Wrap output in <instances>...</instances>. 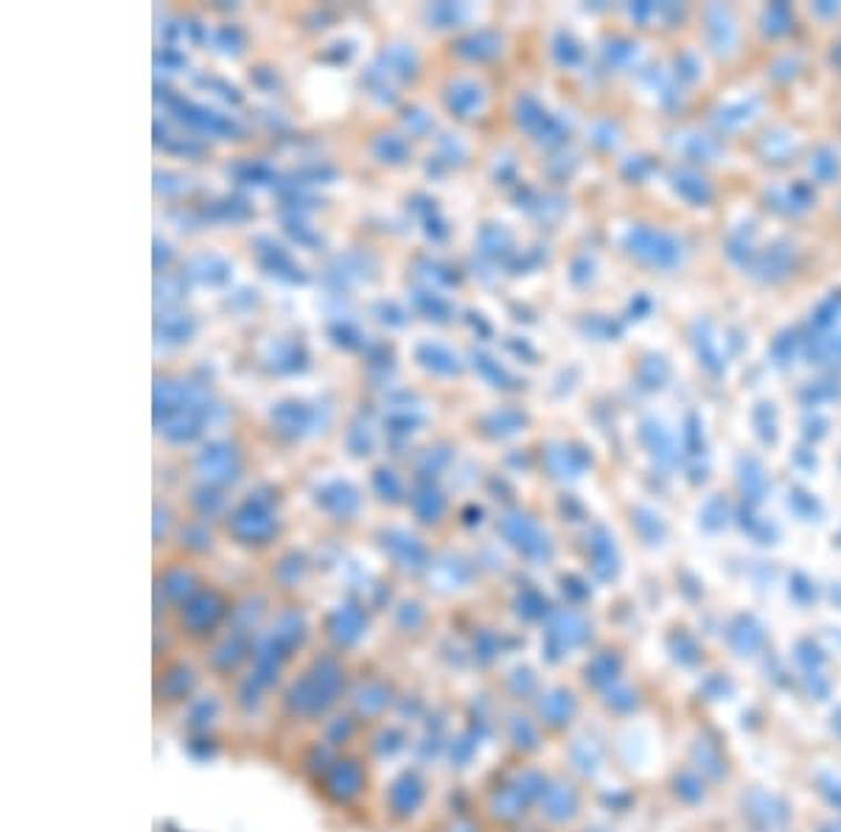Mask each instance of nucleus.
I'll return each mask as SVG.
<instances>
[{
    "mask_svg": "<svg viewBox=\"0 0 841 832\" xmlns=\"http://www.w3.org/2000/svg\"><path fill=\"white\" fill-rule=\"evenodd\" d=\"M323 797L332 804L348 808V804L359 802L367 791V765L359 757H332L326 771L321 773Z\"/></svg>",
    "mask_w": 841,
    "mask_h": 832,
    "instance_id": "nucleus-2",
    "label": "nucleus"
},
{
    "mask_svg": "<svg viewBox=\"0 0 841 832\" xmlns=\"http://www.w3.org/2000/svg\"><path fill=\"white\" fill-rule=\"evenodd\" d=\"M545 701H541V723H547V727H561L564 720L569 723V718H573V698L567 696V692H550V696H541Z\"/></svg>",
    "mask_w": 841,
    "mask_h": 832,
    "instance_id": "nucleus-10",
    "label": "nucleus"
},
{
    "mask_svg": "<svg viewBox=\"0 0 841 832\" xmlns=\"http://www.w3.org/2000/svg\"><path fill=\"white\" fill-rule=\"evenodd\" d=\"M222 620H225V602L220 600V595L202 591L183 606L180 631L191 639H211L216 628L222 626Z\"/></svg>",
    "mask_w": 841,
    "mask_h": 832,
    "instance_id": "nucleus-4",
    "label": "nucleus"
},
{
    "mask_svg": "<svg viewBox=\"0 0 841 832\" xmlns=\"http://www.w3.org/2000/svg\"><path fill=\"white\" fill-rule=\"evenodd\" d=\"M253 656V642L247 633L233 631L227 637L216 639L205 656V668L216 676V679H239L244 661Z\"/></svg>",
    "mask_w": 841,
    "mask_h": 832,
    "instance_id": "nucleus-5",
    "label": "nucleus"
},
{
    "mask_svg": "<svg viewBox=\"0 0 841 832\" xmlns=\"http://www.w3.org/2000/svg\"><path fill=\"white\" fill-rule=\"evenodd\" d=\"M446 832H480V830H477V826H475V821L457 819V821H452L449 830H446Z\"/></svg>",
    "mask_w": 841,
    "mask_h": 832,
    "instance_id": "nucleus-11",
    "label": "nucleus"
},
{
    "mask_svg": "<svg viewBox=\"0 0 841 832\" xmlns=\"http://www.w3.org/2000/svg\"><path fill=\"white\" fill-rule=\"evenodd\" d=\"M427 799V785L420 780L415 771H404L402 777L391 782L385 793V808L391 813V819L396 821H409L420 810Z\"/></svg>",
    "mask_w": 841,
    "mask_h": 832,
    "instance_id": "nucleus-7",
    "label": "nucleus"
},
{
    "mask_svg": "<svg viewBox=\"0 0 841 832\" xmlns=\"http://www.w3.org/2000/svg\"><path fill=\"white\" fill-rule=\"evenodd\" d=\"M200 687V673L191 668L189 661H169L163 670L154 676V707L158 709H178L194 698Z\"/></svg>",
    "mask_w": 841,
    "mask_h": 832,
    "instance_id": "nucleus-3",
    "label": "nucleus"
},
{
    "mask_svg": "<svg viewBox=\"0 0 841 832\" xmlns=\"http://www.w3.org/2000/svg\"><path fill=\"white\" fill-rule=\"evenodd\" d=\"M541 813H547L550 819H569L578 808V799H575V791L567 785H550L545 788V797H541Z\"/></svg>",
    "mask_w": 841,
    "mask_h": 832,
    "instance_id": "nucleus-8",
    "label": "nucleus"
},
{
    "mask_svg": "<svg viewBox=\"0 0 841 832\" xmlns=\"http://www.w3.org/2000/svg\"><path fill=\"white\" fill-rule=\"evenodd\" d=\"M345 687H348V673L343 661L332 653H323L308 661L301 676L286 681L281 692V709L297 723H323L340 707Z\"/></svg>",
    "mask_w": 841,
    "mask_h": 832,
    "instance_id": "nucleus-1",
    "label": "nucleus"
},
{
    "mask_svg": "<svg viewBox=\"0 0 841 832\" xmlns=\"http://www.w3.org/2000/svg\"><path fill=\"white\" fill-rule=\"evenodd\" d=\"M393 698H396V692L385 679H367L351 690L348 712L354 714L356 723H376L393 707Z\"/></svg>",
    "mask_w": 841,
    "mask_h": 832,
    "instance_id": "nucleus-6",
    "label": "nucleus"
},
{
    "mask_svg": "<svg viewBox=\"0 0 841 832\" xmlns=\"http://www.w3.org/2000/svg\"><path fill=\"white\" fill-rule=\"evenodd\" d=\"M356 718L351 712L345 714H334V718H326L323 720V743L328 745V749H340V745L351 743L356 734Z\"/></svg>",
    "mask_w": 841,
    "mask_h": 832,
    "instance_id": "nucleus-9",
    "label": "nucleus"
}]
</instances>
